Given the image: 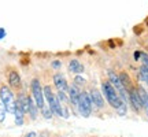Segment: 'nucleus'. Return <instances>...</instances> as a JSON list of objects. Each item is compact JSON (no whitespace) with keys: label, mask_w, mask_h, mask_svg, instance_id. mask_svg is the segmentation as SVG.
<instances>
[{"label":"nucleus","mask_w":148,"mask_h":137,"mask_svg":"<svg viewBox=\"0 0 148 137\" xmlns=\"http://www.w3.org/2000/svg\"><path fill=\"white\" fill-rule=\"evenodd\" d=\"M101 90H103V95H104V97L107 99V101L110 103L111 107L118 110L119 105H121L123 101L121 100V97L118 95L116 89L111 85L110 81H103V82H101Z\"/></svg>","instance_id":"obj_1"},{"label":"nucleus","mask_w":148,"mask_h":137,"mask_svg":"<svg viewBox=\"0 0 148 137\" xmlns=\"http://www.w3.org/2000/svg\"><path fill=\"white\" fill-rule=\"evenodd\" d=\"M0 100H1V103L4 104L7 112H11V114L15 112L16 100L14 99V95H12L11 89L8 86H5V85H3V86L0 88Z\"/></svg>","instance_id":"obj_2"},{"label":"nucleus","mask_w":148,"mask_h":137,"mask_svg":"<svg viewBox=\"0 0 148 137\" xmlns=\"http://www.w3.org/2000/svg\"><path fill=\"white\" fill-rule=\"evenodd\" d=\"M92 99H90V95L88 92H81V95H79V99H78V105H77V108H78L79 114L85 118H88L90 115V112H92Z\"/></svg>","instance_id":"obj_3"},{"label":"nucleus","mask_w":148,"mask_h":137,"mask_svg":"<svg viewBox=\"0 0 148 137\" xmlns=\"http://www.w3.org/2000/svg\"><path fill=\"white\" fill-rule=\"evenodd\" d=\"M30 88H32L33 100H34V103H36L37 108H38V110H41L45 104H44V89H42L40 81H38L37 78L32 79V82H30Z\"/></svg>","instance_id":"obj_4"},{"label":"nucleus","mask_w":148,"mask_h":137,"mask_svg":"<svg viewBox=\"0 0 148 137\" xmlns=\"http://www.w3.org/2000/svg\"><path fill=\"white\" fill-rule=\"evenodd\" d=\"M129 103L132 105V108L134 110V112H140L141 110H144L143 101H141L140 96H138L137 88H134V86L132 89H129Z\"/></svg>","instance_id":"obj_5"},{"label":"nucleus","mask_w":148,"mask_h":137,"mask_svg":"<svg viewBox=\"0 0 148 137\" xmlns=\"http://www.w3.org/2000/svg\"><path fill=\"white\" fill-rule=\"evenodd\" d=\"M89 95H90V99H92V104L95 107H97V108H103L104 107V97L100 93V90L93 88V89H90Z\"/></svg>","instance_id":"obj_6"},{"label":"nucleus","mask_w":148,"mask_h":137,"mask_svg":"<svg viewBox=\"0 0 148 137\" xmlns=\"http://www.w3.org/2000/svg\"><path fill=\"white\" fill-rule=\"evenodd\" d=\"M53 84L59 90H63V92L69 90V84H67V79L63 77V74H55L53 75Z\"/></svg>","instance_id":"obj_7"},{"label":"nucleus","mask_w":148,"mask_h":137,"mask_svg":"<svg viewBox=\"0 0 148 137\" xmlns=\"http://www.w3.org/2000/svg\"><path fill=\"white\" fill-rule=\"evenodd\" d=\"M79 95H81V90H79V88L75 84L69 86V97H70V101H71L74 105H78Z\"/></svg>","instance_id":"obj_8"},{"label":"nucleus","mask_w":148,"mask_h":137,"mask_svg":"<svg viewBox=\"0 0 148 137\" xmlns=\"http://www.w3.org/2000/svg\"><path fill=\"white\" fill-rule=\"evenodd\" d=\"M108 81H110L111 85L116 89V92L123 89V86H122V84H121V79H119V75L115 74L114 71H111V70H108Z\"/></svg>","instance_id":"obj_9"},{"label":"nucleus","mask_w":148,"mask_h":137,"mask_svg":"<svg viewBox=\"0 0 148 137\" xmlns=\"http://www.w3.org/2000/svg\"><path fill=\"white\" fill-rule=\"evenodd\" d=\"M8 84L12 88H19L21 86V77H19V74L16 73L15 70H11L8 73Z\"/></svg>","instance_id":"obj_10"},{"label":"nucleus","mask_w":148,"mask_h":137,"mask_svg":"<svg viewBox=\"0 0 148 137\" xmlns=\"http://www.w3.org/2000/svg\"><path fill=\"white\" fill-rule=\"evenodd\" d=\"M119 75V79H121V84L122 86L125 88V89H132L133 88V82H132V79H130V77H129V74L126 73V71H122V73L118 74Z\"/></svg>","instance_id":"obj_11"},{"label":"nucleus","mask_w":148,"mask_h":137,"mask_svg":"<svg viewBox=\"0 0 148 137\" xmlns=\"http://www.w3.org/2000/svg\"><path fill=\"white\" fill-rule=\"evenodd\" d=\"M69 68H70V71H71V73H74V74H81V73H84V64L81 63L79 60H77V59H73V60H70Z\"/></svg>","instance_id":"obj_12"},{"label":"nucleus","mask_w":148,"mask_h":137,"mask_svg":"<svg viewBox=\"0 0 148 137\" xmlns=\"http://www.w3.org/2000/svg\"><path fill=\"white\" fill-rule=\"evenodd\" d=\"M14 115H15V123L16 125H23V115H25V111L22 110L21 104L16 101L15 104V112H14Z\"/></svg>","instance_id":"obj_13"},{"label":"nucleus","mask_w":148,"mask_h":137,"mask_svg":"<svg viewBox=\"0 0 148 137\" xmlns=\"http://www.w3.org/2000/svg\"><path fill=\"white\" fill-rule=\"evenodd\" d=\"M53 97H55V95H53L51 86H49V85H45V86H44V99H47L48 104H51V103H52Z\"/></svg>","instance_id":"obj_14"},{"label":"nucleus","mask_w":148,"mask_h":137,"mask_svg":"<svg viewBox=\"0 0 148 137\" xmlns=\"http://www.w3.org/2000/svg\"><path fill=\"white\" fill-rule=\"evenodd\" d=\"M37 110H38V108H37L34 100H33L32 97H29V114H30V116H32V119H36Z\"/></svg>","instance_id":"obj_15"},{"label":"nucleus","mask_w":148,"mask_h":137,"mask_svg":"<svg viewBox=\"0 0 148 137\" xmlns=\"http://www.w3.org/2000/svg\"><path fill=\"white\" fill-rule=\"evenodd\" d=\"M138 77H140V79H143L144 82L148 85V67L141 66V67H140V71H138Z\"/></svg>","instance_id":"obj_16"},{"label":"nucleus","mask_w":148,"mask_h":137,"mask_svg":"<svg viewBox=\"0 0 148 137\" xmlns=\"http://www.w3.org/2000/svg\"><path fill=\"white\" fill-rule=\"evenodd\" d=\"M41 114H42V116L45 118V119H51L52 118V115H53V112H52V110L49 108V105H44L41 108Z\"/></svg>","instance_id":"obj_17"},{"label":"nucleus","mask_w":148,"mask_h":137,"mask_svg":"<svg viewBox=\"0 0 148 137\" xmlns=\"http://www.w3.org/2000/svg\"><path fill=\"white\" fill-rule=\"evenodd\" d=\"M140 60L143 62V66L148 67V53L143 52V51H140Z\"/></svg>","instance_id":"obj_18"},{"label":"nucleus","mask_w":148,"mask_h":137,"mask_svg":"<svg viewBox=\"0 0 148 137\" xmlns=\"http://www.w3.org/2000/svg\"><path fill=\"white\" fill-rule=\"evenodd\" d=\"M127 111V104L126 103H122L121 105H119V108L116 110V112H118V115H125Z\"/></svg>","instance_id":"obj_19"},{"label":"nucleus","mask_w":148,"mask_h":137,"mask_svg":"<svg viewBox=\"0 0 148 137\" xmlns=\"http://www.w3.org/2000/svg\"><path fill=\"white\" fill-rule=\"evenodd\" d=\"M5 107L3 103H0V122H3L4 121V118H5Z\"/></svg>","instance_id":"obj_20"},{"label":"nucleus","mask_w":148,"mask_h":137,"mask_svg":"<svg viewBox=\"0 0 148 137\" xmlns=\"http://www.w3.org/2000/svg\"><path fill=\"white\" fill-rule=\"evenodd\" d=\"M74 84L77 85V86H78V85H82V84H85V79L82 78L81 75H75V77H74Z\"/></svg>","instance_id":"obj_21"},{"label":"nucleus","mask_w":148,"mask_h":137,"mask_svg":"<svg viewBox=\"0 0 148 137\" xmlns=\"http://www.w3.org/2000/svg\"><path fill=\"white\" fill-rule=\"evenodd\" d=\"M58 99H59V101H66L67 100V96H66V93H64L63 90H59L58 92Z\"/></svg>","instance_id":"obj_22"},{"label":"nucleus","mask_w":148,"mask_h":137,"mask_svg":"<svg viewBox=\"0 0 148 137\" xmlns=\"http://www.w3.org/2000/svg\"><path fill=\"white\" fill-rule=\"evenodd\" d=\"M60 62H59V60H52V67L53 68H60Z\"/></svg>","instance_id":"obj_23"},{"label":"nucleus","mask_w":148,"mask_h":137,"mask_svg":"<svg viewBox=\"0 0 148 137\" xmlns=\"http://www.w3.org/2000/svg\"><path fill=\"white\" fill-rule=\"evenodd\" d=\"M4 36H5V30L3 29V27H0V40L4 38Z\"/></svg>","instance_id":"obj_24"},{"label":"nucleus","mask_w":148,"mask_h":137,"mask_svg":"<svg viewBox=\"0 0 148 137\" xmlns=\"http://www.w3.org/2000/svg\"><path fill=\"white\" fill-rule=\"evenodd\" d=\"M144 111H145V114H147V116H148V100L144 103Z\"/></svg>","instance_id":"obj_25"},{"label":"nucleus","mask_w":148,"mask_h":137,"mask_svg":"<svg viewBox=\"0 0 148 137\" xmlns=\"http://www.w3.org/2000/svg\"><path fill=\"white\" fill-rule=\"evenodd\" d=\"M134 59H136V60L140 59V51H136V52H134Z\"/></svg>","instance_id":"obj_26"},{"label":"nucleus","mask_w":148,"mask_h":137,"mask_svg":"<svg viewBox=\"0 0 148 137\" xmlns=\"http://www.w3.org/2000/svg\"><path fill=\"white\" fill-rule=\"evenodd\" d=\"M25 137H36V133H34V132H29Z\"/></svg>","instance_id":"obj_27"}]
</instances>
